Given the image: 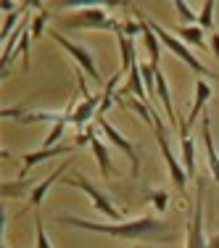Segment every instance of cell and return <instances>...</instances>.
I'll use <instances>...</instances> for the list:
<instances>
[{
	"instance_id": "6da1fadb",
	"label": "cell",
	"mask_w": 219,
	"mask_h": 248,
	"mask_svg": "<svg viewBox=\"0 0 219 248\" xmlns=\"http://www.w3.org/2000/svg\"><path fill=\"white\" fill-rule=\"evenodd\" d=\"M56 219L61 224H69V227H79V230H87V232H103V235H111V238H124V240H143V243H172L174 240L169 224L156 219V217H140V219H124V222H111V224L87 222L72 214H58Z\"/></svg>"
},
{
	"instance_id": "7a4b0ae2",
	"label": "cell",
	"mask_w": 219,
	"mask_h": 248,
	"mask_svg": "<svg viewBox=\"0 0 219 248\" xmlns=\"http://www.w3.org/2000/svg\"><path fill=\"white\" fill-rule=\"evenodd\" d=\"M106 5L111 3H79V11H74L72 16H61L58 27L61 29H103V32H122V21H116L114 16L106 14Z\"/></svg>"
},
{
	"instance_id": "3957f363",
	"label": "cell",
	"mask_w": 219,
	"mask_h": 248,
	"mask_svg": "<svg viewBox=\"0 0 219 248\" xmlns=\"http://www.w3.org/2000/svg\"><path fill=\"white\" fill-rule=\"evenodd\" d=\"M61 182H63V185H72V187H79V190H82L87 198L93 201V206H95V209L100 211V214H106V217H109V219H114V222H124V211H122V209H116V206H114V201H111L109 196H106V193L100 190V187L93 185V182L87 180L85 174L72 172V174H66V177H63Z\"/></svg>"
},
{
	"instance_id": "277c9868",
	"label": "cell",
	"mask_w": 219,
	"mask_h": 248,
	"mask_svg": "<svg viewBox=\"0 0 219 248\" xmlns=\"http://www.w3.org/2000/svg\"><path fill=\"white\" fill-rule=\"evenodd\" d=\"M156 111V108H153ZM153 129H156V140H158V148H161L164 153V161H167V167H169V174H172V180H174V185H177V190L182 193V196H188V172H185V167H180V161L174 158V153H172L169 148V140H167V129H164V124L161 119H158V114H156V119H153Z\"/></svg>"
},
{
	"instance_id": "5b68a950",
	"label": "cell",
	"mask_w": 219,
	"mask_h": 248,
	"mask_svg": "<svg viewBox=\"0 0 219 248\" xmlns=\"http://www.w3.org/2000/svg\"><path fill=\"white\" fill-rule=\"evenodd\" d=\"M195 185H198V190H195V214L193 219L188 222V243L185 248H209V238H206L203 232V180H195Z\"/></svg>"
},
{
	"instance_id": "8992f818",
	"label": "cell",
	"mask_w": 219,
	"mask_h": 248,
	"mask_svg": "<svg viewBox=\"0 0 219 248\" xmlns=\"http://www.w3.org/2000/svg\"><path fill=\"white\" fill-rule=\"evenodd\" d=\"M148 24H151V29H153V32H156L158 43H161L164 48H169V50L174 53L177 58H180V61H185L188 66H190L193 72H198V74H209V69H206L203 63H201L198 58H195L193 53L188 50V45H185V43H180V40H174V37H172V34L167 32V29H164L161 24H156V21H148Z\"/></svg>"
},
{
	"instance_id": "52a82bcc",
	"label": "cell",
	"mask_w": 219,
	"mask_h": 248,
	"mask_svg": "<svg viewBox=\"0 0 219 248\" xmlns=\"http://www.w3.org/2000/svg\"><path fill=\"white\" fill-rule=\"evenodd\" d=\"M95 124L100 127V132H103L106 138L111 140V145H116V148H119L124 156H127L129 161H132V177H138V172H140V153H138V148H135V145L129 143V140L124 138V135H122L116 127H111V122H106V116L95 119Z\"/></svg>"
},
{
	"instance_id": "ba28073f",
	"label": "cell",
	"mask_w": 219,
	"mask_h": 248,
	"mask_svg": "<svg viewBox=\"0 0 219 248\" xmlns=\"http://www.w3.org/2000/svg\"><path fill=\"white\" fill-rule=\"evenodd\" d=\"M50 37L56 40V43L61 45V48L66 50V53L74 58L77 63H79V69H85V72L90 74V79H93V82H103V77H100V72H98L95 61H93V53H90V50H87V48H82V45L69 43V40L63 37V34H58V32H50Z\"/></svg>"
},
{
	"instance_id": "9c48e42d",
	"label": "cell",
	"mask_w": 219,
	"mask_h": 248,
	"mask_svg": "<svg viewBox=\"0 0 219 248\" xmlns=\"http://www.w3.org/2000/svg\"><path fill=\"white\" fill-rule=\"evenodd\" d=\"M3 116H8V119H16L19 124H37V122H69V114L66 111H61V114H56V111H21V108H3Z\"/></svg>"
},
{
	"instance_id": "30bf717a",
	"label": "cell",
	"mask_w": 219,
	"mask_h": 248,
	"mask_svg": "<svg viewBox=\"0 0 219 248\" xmlns=\"http://www.w3.org/2000/svg\"><path fill=\"white\" fill-rule=\"evenodd\" d=\"M74 151H77V145H56V148H40L34 153H24V156H21L24 169H21L19 180H27V172H29V169H34L37 164L48 161V158H53V156H69V153H74Z\"/></svg>"
},
{
	"instance_id": "8fae6325",
	"label": "cell",
	"mask_w": 219,
	"mask_h": 248,
	"mask_svg": "<svg viewBox=\"0 0 219 248\" xmlns=\"http://www.w3.org/2000/svg\"><path fill=\"white\" fill-rule=\"evenodd\" d=\"M98 108H100V95L82 98L79 106H77V111L72 114V119H69V124H74L82 132V127H85V124H93V119L98 116Z\"/></svg>"
},
{
	"instance_id": "7c38bea8",
	"label": "cell",
	"mask_w": 219,
	"mask_h": 248,
	"mask_svg": "<svg viewBox=\"0 0 219 248\" xmlns=\"http://www.w3.org/2000/svg\"><path fill=\"white\" fill-rule=\"evenodd\" d=\"M66 169H69V158H66V161H63L61 167H58V169H56V172H53L50 177H45L43 182H37V187H34V190L29 193V206H32L34 211H40V206H43V201H45V196H48V190H50L53 185H56L58 180H61Z\"/></svg>"
},
{
	"instance_id": "4fadbf2b",
	"label": "cell",
	"mask_w": 219,
	"mask_h": 248,
	"mask_svg": "<svg viewBox=\"0 0 219 248\" xmlns=\"http://www.w3.org/2000/svg\"><path fill=\"white\" fill-rule=\"evenodd\" d=\"M209 98H211V85L206 79H195V100H193V106H190L188 119H182V122H185V127H193L195 119H201V116H203V106L209 103Z\"/></svg>"
},
{
	"instance_id": "5bb4252c",
	"label": "cell",
	"mask_w": 219,
	"mask_h": 248,
	"mask_svg": "<svg viewBox=\"0 0 219 248\" xmlns=\"http://www.w3.org/2000/svg\"><path fill=\"white\" fill-rule=\"evenodd\" d=\"M180 127V145H182V164H185V172L188 177H195V143H193V135L190 127H185V122H177Z\"/></svg>"
},
{
	"instance_id": "9a60e30c",
	"label": "cell",
	"mask_w": 219,
	"mask_h": 248,
	"mask_svg": "<svg viewBox=\"0 0 219 248\" xmlns=\"http://www.w3.org/2000/svg\"><path fill=\"white\" fill-rule=\"evenodd\" d=\"M201 135H203V143H206V153H209V169H211V177L219 182V153L214 148V138H211V119L209 114L203 111L201 116Z\"/></svg>"
},
{
	"instance_id": "2e32d148",
	"label": "cell",
	"mask_w": 219,
	"mask_h": 248,
	"mask_svg": "<svg viewBox=\"0 0 219 248\" xmlns=\"http://www.w3.org/2000/svg\"><path fill=\"white\" fill-rule=\"evenodd\" d=\"M156 98L161 100L164 111H167V119H169L172 124L180 122V116H177V111H174V103H172L169 82H167V77H164V72H158V69H156Z\"/></svg>"
},
{
	"instance_id": "e0dca14e",
	"label": "cell",
	"mask_w": 219,
	"mask_h": 248,
	"mask_svg": "<svg viewBox=\"0 0 219 248\" xmlns=\"http://www.w3.org/2000/svg\"><path fill=\"white\" fill-rule=\"evenodd\" d=\"M90 148H93V153H95V161H98V167H100V174H103L106 180H109V177L114 174V167H111V153H109V148H106V145L98 140V135H95V132H93Z\"/></svg>"
},
{
	"instance_id": "ac0fdd59",
	"label": "cell",
	"mask_w": 219,
	"mask_h": 248,
	"mask_svg": "<svg viewBox=\"0 0 219 248\" xmlns=\"http://www.w3.org/2000/svg\"><path fill=\"white\" fill-rule=\"evenodd\" d=\"M116 40H119V50H122V72H129V69L138 63V56H135V43H132V37H127L124 32L116 34Z\"/></svg>"
},
{
	"instance_id": "d6986e66",
	"label": "cell",
	"mask_w": 219,
	"mask_h": 248,
	"mask_svg": "<svg viewBox=\"0 0 219 248\" xmlns=\"http://www.w3.org/2000/svg\"><path fill=\"white\" fill-rule=\"evenodd\" d=\"M34 182L32 180H14V182H3V198H21V196H27V193H32L34 190Z\"/></svg>"
},
{
	"instance_id": "ffe728a7",
	"label": "cell",
	"mask_w": 219,
	"mask_h": 248,
	"mask_svg": "<svg viewBox=\"0 0 219 248\" xmlns=\"http://www.w3.org/2000/svg\"><path fill=\"white\" fill-rule=\"evenodd\" d=\"M177 34H180L185 43H190L195 45L198 50H206V40H203V29H201L198 24H193V27H180V29H174Z\"/></svg>"
},
{
	"instance_id": "44dd1931",
	"label": "cell",
	"mask_w": 219,
	"mask_h": 248,
	"mask_svg": "<svg viewBox=\"0 0 219 248\" xmlns=\"http://www.w3.org/2000/svg\"><path fill=\"white\" fill-rule=\"evenodd\" d=\"M198 27L201 29L214 27V0H206L203 3V11H201V16H198Z\"/></svg>"
},
{
	"instance_id": "7402d4cb",
	"label": "cell",
	"mask_w": 219,
	"mask_h": 248,
	"mask_svg": "<svg viewBox=\"0 0 219 248\" xmlns=\"http://www.w3.org/2000/svg\"><path fill=\"white\" fill-rule=\"evenodd\" d=\"M66 124H69V122H58V124H53V129H50L48 138H45L43 148H56L58 140H61V135H63V129H66Z\"/></svg>"
},
{
	"instance_id": "603a6c76",
	"label": "cell",
	"mask_w": 219,
	"mask_h": 248,
	"mask_svg": "<svg viewBox=\"0 0 219 248\" xmlns=\"http://www.w3.org/2000/svg\"><path fill=\"white\" fill-rule=\"evenodd\" d=\"M29 45H32V24L27 27L24 37H21V43H19V53H21V58H24V66H27V72H29V66H32V61H29Z\"/></svg>"
},
{
	"instance_id": "cb8c5ba5",
	"label": "cell",
	"mask_w": 219,
	"mask_h": 248,
	"mask_svg": "<svg viewBox=\"0 0 219 248\" xmlns=\"http://www.w3.org/2000/svg\"><path fill=\"white\" fill-rule=\"evenodd\" d=\"M34 230H37V248H53L48 235H45V227H43V217L40 211H34Z\"/></svg>"
},
{
	"instance_id": "d4e9b609",
	"label": "cell",
	"mask_w": 219,
	"mask_h": 248,
	"mask_svg": "<svg viewBox=\"0 0 219 248\" xmlns=\"http://www.w3.org/2000/svg\"><path fill=\"white\" fill-rule=\"evenodd\" d=\"M174 8H177V14H180V19L185 21L188 27H193V24H195V14L190 11V5H188L185 0H174Z\"/></svg>"
},
{
	"instance_id": "484cf974",
	"label": "cell",
	"mask_w": 219,
	"mask_h": 248,
	"mask_svg": "<svg viewBox=\"0 0 219 248\" xmlns=\"http://www.w3.org/2000/svg\"><path fill=\"white\" fill-rule=\"evenodd\" d=\"M45 21H48V11H40V14L32 19V40H37V37L45 34Z\"/></svg>"
},
{
	"instance_id": "4316f807",
	"label": "cell",
	"mask_w": 219,
	"mask_h": 248,
	"mask_svg": "<svg viewBox=\"0 0 219 248\" xmlns=\"http://www.w3.org/2000/svg\"><path fill=\"white\" fill-rule=\"evenodd\" d=\"M153 201V206H156V211H167V201H169V196L164 190H156V193H151V196H148Z\"/></svg>"
},
{
	"instance_id": "83f0119b",
	"label": "cell",
	"mask_w": 219,
	"mask_h": 248,
	"mask_svg": "<svg viewBox=\"0 0 219 248\" xmlns=\"http://www.w3.org/2000/svg\"><path fill=\"white\" fill-rule=\"evenodd\" d=\"M16 21H19V14H8V19L3 21V29H0V34H3V40H5V34H14V27H16ZM19 29V27H16Z\"/></svg>"
},
{
	"instance_id": "f1b7e54d",
	"label": "cell",
	"mask_w": 219,
	"mask_h": 248,
	"mask_svg": "<svg viewBox=\"0 0 219 248\" xmlns=\"http://www.w3.org/2000/svg\"><path fill=\"white\" fill-rule=\"evenodd\" d=\"M211 53L219 58V32H211Z\"/></svg>"
},
{
	"instance_id": "f546056e",
	"label": "cell",
	"mask_w": 219,
	"mask_h": 248,
	"mask_svg": "<svg viewBox=\"0 0 219 248\" xmlns=\"http://www.w3.org/2000/svg\"><path fill=\"white\" fill-rule=\"evenodd\" d=\"M0 8H3V11H14L16 3H11V0H3V3H0ZM14 14H16V11H14Z\"/></svg>"
}]
</instances>
